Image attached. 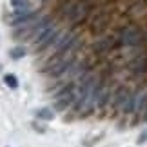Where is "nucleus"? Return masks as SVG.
<instances>
[{
	"label": "nucleus",
	"instance_id": "nucleus-1",
	"mask_svg": "<svg viewBox=\"0 0 147 147\" xmlns=\"http://www.w3.org/2000/svg\"><path fill=\"white\" fill-rule=\"evenodd\" d=\"M76 100V86L67 84L55 94V111H65L71 105H75Z\"/></svg>",
	"mask_w": 147,
	"mask_h": 147
},
{
	"label": "nucleus",
	"instance_id": "nucleus-2",
	"mask_svg": "<svg viewBox=\"0 0 147 147\" xmlns=\"http://www.w3.org/2000/svg\"><path fill=\"white\" fill-rule=\"evenodd\" d=\"M120 42L123 46H138L142 42V31L138 27H125L122 33H120Z\"/></svg>",
	"mask_w": 147,
	"mask_h": 147
},
{
	"label": "nucleus",
	"instance_id": "nucleus-3",
	"mask_svg": "<svg viewBox=\"0 0 147 147\" xmlns=\"http://www.w3.org/2000/svg\"><path fill=\"white\" fill-rule=\"evenodd\" d=\"M129 98H131L129 89L120 86L115 93H113V107L118 109V111H123V109H125V105H127V102H129Z\"/></svg>",
	"mask_w": 147,
	"mask_h": 147
},
{
	"label": "nucleus",
	"instance_id": "nucleus-4",
	"mask_svg": "<svg viewBox=\"0 0 147 147\" xmlns=\"http://www.w3.org/2000/svg\"><path fill=\"white\" fill-rule=\"evenodd\" d=\"M87 13V5L84 2H75V4H69L67 5V11H65V16L69 18L71 22H78L82 20Z\"/></svg>",
	"mask_w": 147,
	"mask_h": 147
},
{
	"label": "nucleus",
	"instance_id": "nucleus-5",
	"mask_svg": "<svg viewBox=\"0 0 147 147\" xmlns=\"http://www.w3.org/2000/svg\"><path fill=\"white\" fill-rule=\"evenodd\" d=\"M129 71L134 73V75H144V73H147V58L145 56L134 58L131 64H129Z\"/></svg>",
	"mask_w": 147,
	"mask_h": 147
},
{
	"label": "nucleus",
	"instance_id": "nucleus-6",
	"mask_svg": "<svg viewBox=\"0 0 147 147\" xmlns=\"http://www.w3.org/2000/svg\"><path fill=\"white\" fill-rule=\"evenodd\" d=\"M33 115H35V118H38V120H53L55 118V109H51V107H38V109L33 111Z\"/></svg>",
	"mask_w": 147,
	"mask_h": 147
},
{
	"label": "nucleus",
	"instance_id": "nucleus-7",
	"mask_svg": "<svg viewBox=\"0 0 147 147\" xmlns=\"http://www.w3.org/2000/svg\"><path fill=\"white\" fill-rule=\"evenodd\" d=\"M15 13H29L31 11V0H11Z\"/></svg>",
	"mask_w": 147,
	"mask_h": 147
},
{
	"label": "nucleus",
	"instance_id": "nucleus-8",
	"mask_svg": "<svg viewBox=\"0 0 147 147\" xmlns=\"http://www.w3.org/2000/svg\"><path fill=\"white\" fill-rule=\"evenodd\" d=\"M111 40L109 38H102V40L98 42H94V46H93V51L96 55H104V53H109V49H111Z\"/></svg>",
	"mask_w": 147,
	"mask_h": 147
},
{
	"label": "nucleus",
	"instance_id": "nucleus-9",
	"mask_svg": "<svg viewBox=\"0 0 147 147\" xmlns=\"http://www.w3.org/2000/svg\"><path fill=\"white\" fill-rule=\"evenodd\" d=\"M4 82H5V86L11 87V89H16V87H18V78H16V75H13V73L4 75Z\"/></svg>",
	"mask_w": 147,
	"mask_h": 147
},
{
	"label": "nucleus",
	"instance_id": "nucleus-10",
	"mask_svg": "<svg viewBox=\"0 0 147 147\" xmlns=\"http://www.w3.org/2000/svg\"><path fill=\"white\" fill-rule=\"evenodd\" d=\"M9 56L13 60H20V58H24L26 56V47H22V46H16L9 51Z\"/></svg>",
	"mask_w": 147,
	"mask_h": 147
},
{
	"label": "nucleus",
	"instance_id": "nucleus-11",
	"mask_svg": "<svg viewBox=\"0 0 147 147\" xmlns=\"http://www.w3.org/2000/svg\"><path fill=\"white\" fill-rule=\"evenodd\" d=\"M145 142H147V129L142 131V133H140V136H138V144H145Z\"/></svg>",
	"mask_w": 147,
	"mask_h": 147
},
{
	"label": "nucleus",
	"instance_id": "nucleus-12",
	"mask_svg": "<svg viewBox=\"0 0 147 147\" xmlns=\"http://www.w3.org/2000/svg\"><path fill=\"white\" fill-rule=\"evenodd\" d=\"M144 118L147 120V104H145V109H144Z\"/></svg>",
	"mask_w": 147,
	"mask_h": 147
}]
</instances>
